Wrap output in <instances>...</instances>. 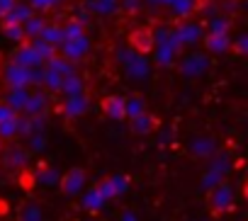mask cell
Instances as JSON below:
<instances>
[{
    "label": "cell",
    "instance_id": "obj_1",
    "mask_svg": "<svg viewBox=\"0 0 248 221\" xmlns=\"http://www.w3.org/2000/svg\"><path fill=\"white\" fill-rule=\"evenodd\" d=\"M209 209L217 214V216H221V214H229L231 209H233V202H236V194H233V185L231 182H219V185H214L212 190H209Z\"/></svg>",
    "mask_w": 248,
    "mask_h": 221
},
{
    "label": "cell",
    "instance_id": "obj_2",
    "mask_svg": "<svg viewBox=\"0 0 248 221\" xmlns=\"http://www.w3.org/2000/svg\"><path fill=\"white\" fill-rule=\"evenodd\" d=\"M3 83L8 85V90H27V88L34 85V71L22 68V66L10 61L3 68Z\"/></svg>",
    "mask_w": 248,
    "mask_h": 221
},
{
    "label": "cell",
    "instance_id": "obj_3",
    "mask_svg": "<svg viewBox=\"0 0 248 221\" xmlns=\"http://www.w3.org/2000/svg\"><path fill=\"white\" fill-rule=\"evenodd\" d=\"M88 54H90V39H88L85 34L78 37V39L63 42V44L59 46V56L66 59L68 63H78V61H83Z\"/></svg>",
    "mask_w": 248,
    "mask_h": 221
},
{
    "label": "cell",
    "instance_id": "obj_4",
    "mask_svg": "<svg viewBox=\"0 0 248 221\" xmlns=\"http://www.w3.org/2000/svg\"><path fill=\"white\" fill-rule=\"evenodd\" d=\"M173 34H175V42H178V46H180V49L192 46V44H197V42L204 37L202 27H200L197 22H190V20L178 22V25L173 27Z\"/></svg>",
    "mask_w": 248,
    "mask_h": 221
},
{
    "label": "cell",
    "instance_id": "obj_5",
    "mask_svg": "<svg viewBox=\"0 0 248 221\" xmlns=\"http://www.w3.org/2000/svg\"><path fill=\"white\" fill-rule=\"evenodd\" d=\"M231 168H229V156H217L212 163H209V170L202 175V187L204 190H212L214 185H219V182H224V177H226V173H229Z\"/></svg>",
    "mask_w": 248,
    "mask_h": 221
},
{
    "label": "cell",
    "instance_id": "obj_6",
    "mask_svg": "<svg viewBox=\"0 0 248 221\" xmlns=\"http://www.w3.org/2000/svg\"><path fill=\"white\" fill-rule=\"evenodd\" d=\"M13 63H17V66H22V68H30V71H34V68H42L44 63H42V59L37 56V51H34V46H32V42H22L15 51H13V59H10Z\"/></svg>",
    "mask_w": 248,
    "mask_h": 221
},
{
    "label": "cell",
    "instance_id": "obj_7",
    "mask_svg": "<svg viewBox=\"0 0 248 221\" xmlns=\"http://www.w3.org/2000/svg\"><path fill=\"white\" fill-rule=\"evenodd\" d=\"M59 185H61L63 194H68V197L80 194V192H83V187H85V170H83V168H71L68 173H63V175H61Z\"/></svg>",
    "mask_w": 248,
    "mask_h": 221
},
{
    "label": "cell",
    "instance_id": "obj_8",
    "mask_svg": "<svg viewBox=\"0 0 248 221\" xmlns=\"http://www.w3.org/2000/svg\"><path fill=\"white\" fill-rule=\"evenodd\" d=\"M97 190H100V194L105 197V202H107V199H114V197H119V194H124V192L129 190V177H127V175H112V177L102 180V182L97 185Z\"/></svg>",
    "mask_w": 248,
    "mask_h": 221
},
{
    "label": "cell",
    "instance_id": "obj_9",
    "mask_svg": "<svg viewBox=\"0 0 248 221\" xmlns=\"http://www.w3.org/2000/svg\"><path fill=\"white\" fill-rule=\"evenodd\" d=\"M129 44H132V51L146 56L154 51V34H151V27H141V29H134L129 34Z\"/></svg>",
    "mask_w": 248,
    "mask_h": 221
},
{
    "label": "cell",
    "instance_id": "obj_10",
    "mask_svg": "<svg viewBox=\"0 0 248 221\" xmlns=\"http://www.w3.org/2000/svg\"><path fill=\"white\" fill-rule=\"evenodd\" d=\"M197 0H166V5H163V10H168L175 20H190L192 17V13H197Z\"/></svg>",
    "mask_w": 248,
    "mask_h": 221
},
{
    "label": "cell",
    "instance_id": "obj_11",
    "mask_svg": "<svg viewBox=\"0 0 248 221\" xmlns=\"http://www.w3.org/2000/svg\"><path fill=\"white\" fill-rule=\"evenodd\" d=\"M122 61H124V66L129 68V75H134V78H146V75H149L146 56H141V54H137V51H124V54H122Z\"/></svg>",
    "mask_w": 248,
    "mask_h": 221
},
{
    "label": "cell",
    "instance_id": "obj_12",
    "mask_svg": "<svg viewBox=\"0 0 248 221\" xmlns=\"http://www.w3.org/2000/svg\"><path fill=\"white\" fill-rule=\"evenodd\" d=\"M207 66H209L207 54H202V51H192V54L185 56V61L180 63V71H183V75H200L202 71H207Z\"/></svg>",
    "mask_w": 248,
    "mask_h": 221
},
{
    "label": "cell",
    "instance_id": "obj_13",
    "mask_svg": "<svg viewBox=\"0 0 248 221\" xmlns=\"http://www.w3.org/2000/svg\"><path fill=\"white\" fill-rule=\"evenodd\" d=\"M149 112V104L141 95H129V97H124V119H137L141 115Z\"/></svg>",
    "mask_w": 248,
    "mask_h": 221
},
{
    "label": "cell",
    "instance_id": "obj_14",
    "mask_svg": "<svg viewBox=\"0 0 248 221\" xmlns=\"http://www.w3.org/2000/svg\"><path fill=\"white\" fill-rule=\"evenodd\" d=\"M102 112L105 117L114 119V122H122L124 119V97L122 95H109L102 100Z\"/></svg>",
    "mask_w": 248,
    "mask_h": 221
},
{
    "label": "cell",
    "instance_id": "obj_15",
    "mask_svg": "<svg viewBox=\"0 0 248 221\" xmlns=\"http://www.w3.org/2000/svg\"><path fill=\"white\" fill-rule=\"evenodd\" d=\"M32 15H34V10L27 5V0H17V3L13 5V10L5 17H0V20H3V22H15V25H25Z\"/></svg>",
    "mask_w": 248,
    "mask_h": 221
},
{
    "label": "cell",
    "instance_id": "obj_16",
    "mask_svg": "<svg viewBox=\"0 0 248 221\" xmlns=\"http://www.w3.org/2000/svg\"><path fill=\"white\" fill-rule=\"evenodd\" d=\"M202 42H204V49L209 54H226L231 49V37L229 34H204Z\"/></svg>",
    "mask_w": 248,
    "mask_h": 221
},
{
    "label": "cell",
    "instance_id": "obj_17",
    "mask_svg": "<svg viewBox=\"0 0 248 221\" xmlns=\"http://www.w3.org/2000/svg\"><path fill=\"white\" fill-rule=\"evenodd\" d=\"M85 109H88V95L85 92L71 95L63 102V115L66 117H80V115H85Z\"/></svg>",
    "mask_w": 248,
    "mask_h": 221
},
{
    "label": "cell",
    "instance_id": "obj_18",
    "mask_svg": "<svg viewBox=\"0 0 248 221\" xmlns=\"http://www.w3.org/2000/svg\"><path fill=\"white\" fill-rule=\"evenodd\" d=\"M44 27H46V17L44 15H32L25 25H22V32H25V42H34V39H39V34L44 32Z\"/></svg>",
    "mask_w": 248,
    "mask_h": 221
},
{
    "label": "cell",
    "instance_id": "obj_19",
    "mask_svg": "<svg viewBox=\"0 0 248 221\" xmlns=\"http://www.w3.org/2000/svg\"><path fill=\"white\" fill-rule=\"evenodd\" d=\"M132 124V134H137V136H146V134H151L156 127H158V119L154 117V115H141V117H137V119H132L129 122Z\"/></svg>",
    "mask_w": 248,
    "mask_h": 221
},
{
    "label": "cell",
    "instance_id": "obj_20",
    "mask_svg": "<svg viewBox=\"0 0 248 221\" xmlns=\"http://www.w3.org/2000/svg\"><path fill=\"white\" fill-rule=\"evenodd\" d=\"M90 15H114L119 13V0H85Z\"/></svg>",
    "mask_w": 248,
    "mask_h": 221
},
{
    "label": "cell",
    "instance_id": "obj_21",
    "mask_svg": "<svg viewBox=\"0 0 248 221\" xmlns=\"http://www.w3.org/2000/svg\"><path fill=\"white\" fill-rule=\"evenodd\" d=\"M39 39H42V42H46L49 46H54V49L59 51V46L63 44V32H61V25H49V22H46V27H44V32L39 34Z\"/></svg>",
    "mask_w": 248,
    "mask_h": 221
},
{
    "label": "cell",
    "instance_id": "obj_22",
    "mask_svg": "<svg viewBox=\"0 0 248 221\" xmlns=\"http://www.w3.org/2000/svg\"><path fill=\"white\" fill-rule=\"evenodd\" d=\"M229 32H231V20L226 15H212L204 34H229Z\"/></svg>",
    "mask_w": 248,
    "mask_h": 221
},
{
    "label": "cell",
    "instance_id": "obj_23",
    "mask_svg": "<svg viewBox=\"0 0 248 221\" xmlns=\"http://www.w3.org/2000/svg\"><path fill=\"white\" fill-rule=\"evenodd\" d=\"M59 90H63L66 97H71V95H80V92H85V85H83L80 75L73 73V75H66V78L61 80V88H59Z\"/></svg>",
    "mask_w": 248,
    "mask_h": 221
},
{
    "label": "cell",
    "instance_id": "obj_24",
    "mask_svg": "<svg viewBox=\"0 0 248 221\" xmlns=\"http://www.w3.org/2000/svg\"><path fill=\"white\" fill-rule=\"evenodd\" d=\"M102 204H105V197L100 194L97 187H90V190L83 194V209H88V211H97V209H102Z\"/></svg>",
    "mask_w": 248,
    "mask_h": 221
},
{
    "label": "cell",
    "instance_id": "obj_25",
    "mask_svg": "<svg viewBox=\"0 0 248 221\" xmlns=\"http://www.w3.org/2000/svg\"><path fill=\"white\" fill-rule=\"evenodd\" d=\"M34 180H37L39 185H44V187H51V185H56V182L61 180V175L56 173V168H49V165H42V168L37 170V175H34Z\"/></svg>",
    "mask_w": 248,
    "mask_h": 221
},
{
    "label": "cell",
    "instance_id": "obj_26",
    "mask_svg": "<svg viewBox=\"0 0 248 221\" xmlns=\"http://www.w3.org/2000/svg\"><path fill=\"white\" fill-rule=\"evenodd\" d=\"M0 25H3V32H5V37H8V39H13V42H17V44H22V42H25L22 25H15V22H3V20H0Z\"/></svg>",
    "mask_w": 248,
    "mask_h": 221
},
{
    "label": "cell",
    "instance_id": "obj_27",
    "mask_svg": "<svg viewBox=\"0 0 248 221\" xmlns=\"http://www.w3.org/2000/svg\"><path fill=\"white\" fill-rule=\"evenodd\" d=\"M63 3V0H27V5L39 15V13H49V10H54V8H59Z\"/></svg>",
    "mask_w": 248,
    "mask_h": 221
},
{
    "label": "cell",
    "instance_id": "obj_28",
    "mask_svg": "<svg viewBox=\"0 0 248 221\" xmlns=\"http://www.w3.org/2000/svg\"><path fill=\"white\" fill-rule=\"evenodd\" d=\"M17 122H20V115L15 119H10V122L0 124V141H10V139L17 136Z\"/></svg>",
    "mask_w": 248,
    "mask_h": 221
},
{
    "label": "cell",
    "instance_id": "obj_29",
    "mask_svg": "<svg viewBox=\"0 0 248 221\" xmlns=\"http://www.w3.org/2000/svg\"><path fill=\"white\" fill-rule=\"evenodd\" d=\"M192 153H195V156H202V158L212 156V153H214V141H212V139H197V141L192 144Z\"/></svg>",
    "mask_w": 248,
    "mask_h": 221
},
{
    "label": "cell",
    "instance_id": "obj_30",
    "mask_svg": "<svg viewBox=\"0 0 248 221\" xmlns=\"http://www.w3.org/2000/svg\"><path fill=\"white\" fill-rule=\"evenodd\" d=\"M27 163V153L15 148V151H8V165H15V168H22Z\"/></svg>",
    "mask_w": 248,
    "mask_h": 221
},
{
    "label": "cell",
    "instance_id": "obj_31",
    "mask_svg": "<svg viewBox=\"0 0 248 221\" xmlns=\"http://www.w3.org/2000/svg\"><path fill=\"white\" fill-rule=\"evenodd\" d=\"M229 51H236L238 56H246V51H248V39H246V34H238L236 39H231V49Z\"/></svg>",
    "mask_w": 248,
    "mask_h": 221
},
{
    "label": "cell",
    "instance_id": "obj_32",
    "mask_svg": "<svg viewBox=\"0 0 248 221\" xmlns=\"http://www.w3.org/2000/svg\"><path fill=\"white\" fill-rule=\"evenodd\" d=\"M22 221H42V209L37 204H27L22 209Z\"/></svg>",
    "mask_w": 248,
    "mask_h": 221
},
{
    "label": "cell",
    "instance_id": "obj_33",
    "mask_svg": "<svg viewBox=\"0 0 248 221\" xmlns=\"http://www.w3.org/2000/svg\"><path fill=\"white\" fill-rule=\"evenodd\" d=\"M15 117H17L15 109H10L5 102H0V124H3V122H10V119H15Z\"/></svg>",
    "mask_w": 248,
    "mask_h": 221
},
{
    "label": "cell",
    "instance_id": "obj_34",
    "mask_svg": "<svg viewBox=\"0 0 248 221\" xmlns=\"http://www.w3.org/2000/svg\"><path fill=\"white\" fill-rule=\"evenodd\" d=\"M119 221H139V219H137V214H132V211H122Z\"/></svg>",
    "mask_w": 248,
    "mask_h": 221
},
{
    "label": "cell",
    "instance_id": "obj_35",
    "mask_svg": "<svg viewBox=\"0 0 248 221\" xmlns=\"http://www.w3.org/2000/svg\"><path fill=\"white\" fill-rule=\"evenodd\" d=\"M0 151H3V141H0Z\"/></svg>",
    "mask_w": 248,
    "mask_h": 221
},
{
    "label": "cell",
    "instance_id": "obj_36",
    "mask_svg": "<svg viewBox=\"0 0 248 221\" xmlns=\"http://www.w3.org/2000/svg\"><path fill=\"white\" fill-rule=\"evenodd\" d=\"M0 102H3V95H0Z\"/></svg>",
    "mask_w": 248,
    "mask_h": 221
}]
</instances>
